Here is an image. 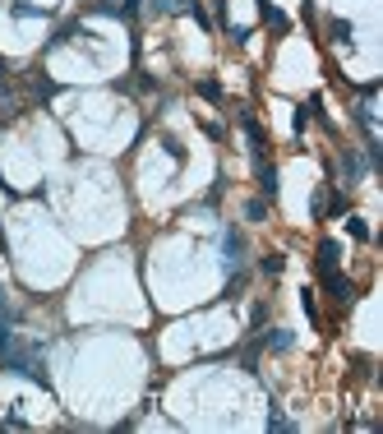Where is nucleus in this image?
Listing matches in <instances>:
<instances>
[{"instance_id":"1","label":"nucleus","mask_w":383,"mask_h":434,"mask_svg":"<svg viewBox=\"0 0 383 434\" xmlns=\"http://www.w3.org/2000/svg\"><path fill=\"white\" fill-rule=\"evenodd\" d=\"M241 259H245L241 231H227V236H222V268H227V273H236V268H241Z\"/></svg>"},{"instance_id":"2","label":"nucleus","mask_w":383,"mask_h":434,"mask_svg":"<svg viewBox=\"0 0 383 434\" xmlns=\"http://www.w3.org/2000/svg\"><path fill=\"white\" fill-rule=\"evenodd\" d=\"M337 259H342V245H337V240H323V245H318V268H323V273H332V268H337Z\"/></svg>"},{"instance_id":"3","label":"nucleus","mask_w":383,"mask_h":434,"mask_svg":"<svg viewBox=\"0 0 383 434\" xmlns=\"http://www.w3.org/2000/svg\"><path fill=\"white\" fill-rule=\"evenodd\" d=\"M323 287H328L332 296H337V301H351V296H356V291H351V282H347V278H337V273H323Z\"/></svg>"},{"instance_id":"4","label":"nucleus","mask_w":383,"mask_h":434,"mask_svg":"<svg viewBox=\"0 0 383 434\" xmlns=\"http://www.w3.org/2000/svg\"><path fill=\"white\" fill-rule=\"evenodd\" d=\"M259 189L268 194V199H277V167H268V162H259Z\"/></svg>"},{"instance_id":"5","label":"nucleus","mask_w":383,"mask_h":434,"mask_svg":"<svg viewBox=\"0 0 383 434\" xmlns=\"http://www.w3.org/2000/svg\"><path fill=\"white\" fill-rule=\"evenodd\" d=\"M342 171H347V180H361L365 176V162L356 153H342Z\"/></svg>"},{"instance_id":"6","label":"nucleus","mask_w":383,"mask_h":434,"mask_svg":"<svg viewBox=\"0 0 383 434\" xmlns=\"http://www.w3.org/2000/svg\"><path fill=\"white\" fill-rule=\"evenodd\" d=\"M268 430H273V434H291V430H296V421H286V416L273 407V412H268Z\"/></svg>"},{"instance_id":"7","label":"nucleus","mask_w":383,"mask_h":434,"mask_svg":"<svg viewBox=\"0 0 383 434\" xmlns=\"http://www.w3.org/2000/svg\"><path fill=\"white\" fill-rule=\"evenodd\" d=\"M259 268L268 273V278H277V273L286 268V259H282V255H263V259H259Z\"/></svg>"},{"instance_id":"8","label":"nucleus","mask_w":383,"mask_h":434,"mask_svg":"<svg viewBox=\"0 0 383 434\" xmlns=\"http://www.w3.org/2000/svg\"><path fill=\"white\" fill-rule=\"evenodd\" d=\"M347 231L356 236L361 245H365V240H370V226H365V217H347Z\"/></svg>"},{"instance_id":"9","label":"nucleus","mask_w":383,"mask_h":434,"mask_svg":"<svg viewBox=\"0 0 383 434\" xmlns=\"http://www.w3.org/2000/svg\"><path fill=\"white\" fill-rule=\"evenodd\" d=\"M245 217H250V222H263V217H268V203H263V199H250V203H245Z\"/></svg>"},{"instance_id":"10","label":"nucleus","mask_w":383,"mask_h":434,"mask_svg":"<svg viewBox=\"0 0 383 434\" xmlns=\"http://www.w3.org/2000/svg\"><path fill=\"white\" fill-rule=\"evenodd\" d=\"M268 346H273V351H291V333H286V328L268 333Z\"/></svg>"},{"instance_id":"11","label":"nucleus","mask_w":383,"mask_h":434,"mask_svg":"<svg viewBox=\"0 0 383 434\" xmlns=\"http://www.w3.org/2000/svg\"><path fill=\"white\" fill-rule=\"evenodd\" d=\"M305 125H309V102L296 107V116H291V130H296V134H305Z\"/></svg>"},{"instance_id":"12","label":"nucleus","mask_w":383,"mask_h":434,"mask_svg":"<svg viewBox=\"0 0 383 434\" xmlns=\"http://www.w3.org/2000/svg\"><path fill=\"white\" fill-rule=\"evenodd\" d=\"M19 19H46V10H37V5H10Z\"/></svg>"},{"instance_id":"13","label":"nucleus","mask_w":383,"mask_h":434,"mask_svg":"<svg viewBox=\"0 0 383 434\" xmlns=\"http://www.w3.org/2000/svg\"><path fill=\"white\" fill-rule=\"evenodd\" d=\"M332 42H351V23L347 19H332Z\"/></svg>"},{"instance_id":"14","label":"nucleus","mask_w":383,"mask_h":434,"mask_svg":"<svg viewBox=\"0 0 383 434\" xmlns=\"http://www.w3.org/2000/svg\"><path fill=\"white\" fill-rule=\"evenodd\" d=\"M33 88H37V97H42V102H46V97H55V83H51V79H42V74L33 79Z\"/></svg>"},{"instance_id":"15","label":"nucleus","mask_w":383,"mask_h":434,"mask_svg":"<svg viewBox=\"0 0 383 434\" xmlns=\"http://www.w3.org/2000/svg\"><path fill=\"white\" fill-rule=\"evenodd\" d=\"M199 93H203V97H208V102H222V88H217V83H213V79H203V83H199Z\"/></svg>"},{"instance_id":"16","label":"nucleus","mask_w":383,"mask_h":434,"mask_svg":"<svg viewBox=\"0 0 383 434\" xmlns=\"http://www.w3.org/2000/svg\"><path fill=\"white\" fill-rule=\"evenodd\" d=\"M0 97H10V79H5V60H0Z\"/></svg>"},{"instance_id":"17","label":"nucleus","mask_w":383,"mask_h":434,"mask_svg":"<svg viewBox=\"0 0 383 434\" xmlns=\"http://www.w3.org/2000/svg\"><path fill=\"white\" fill-rule=\"evenodd\" d=\"M121 14H139V0H125V5H121Z\"/></svg>"},{"instance_id":"18","label":"nucleus","mask_w":383,"mask_h":434,"mask_svg":"<svg viewBox=\"0 0 383 434\" xmlns=\"http://www.w3.org/2000/svg\"><path fill=\"white\" fill-rule=\"evenodd\" d=\"M0 250H5V236H0Z\"/></svg>"}]
</instances>
